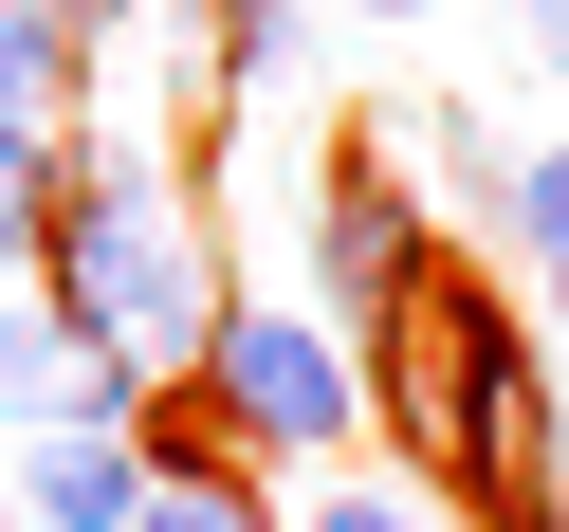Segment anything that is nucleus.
Returning <instances> with one entry per match:
<instances>
[{"mask_svg":"<svg viewBox=\"0 0 569 532\" xmlns=\"http://www.w3.org/2000/svg\"><path fill=\"white\" fill-rule=\"evenodd\" d=\"M148 404H166V385H148V368H111V349H92L74 312L38 294V275L0 294V422H19V441H38V422H129V441H148Z\"/></svg>","mask_w":569,"mask_h":532,"instance_id":"obj_5","label":"nucleus"},{"mask_svg":"<svg viewBox=\"0 0 569 532\" xmlns=\"http://www.w3.org/2000/svg\"><path fill=\"white\" fill-rule=\"evenodd\" d=\"M295 532H441V495H405V478H312Z\"/></svg>","mask_w":569,"mask_h":532,"instance_id":"obj_9","label":"nucleus"},{"mask_svg":"<svg viewBox=\"0 0 569 532\" xmlns=\"http://www.w3.org/2000/svg\"><path fill=\"white\" fill-rule=\"evenodd\" d=\"M38 19H56L74 56H92V38H129V0H38Z\"/></svg>","mask_w":569,"mask_h":532,"instance_id":"obj_12","label":"nucleus"},{"mask_svg":"<svg viewBox=\"0 0 569 532\" xmlns=\"http://www.w3.org/2000/svg\"><path fill=\"white\" fill-rule=\"evenodd\" d=\"M312 19H349V38H422L441 0H312Z\"/></svg>","mask_w":569,"mask_h":532,"instance_id":"obj_11","label":"nucleus"},{"mask_svg":"<svg viewBox=\"0 0 569 532\" xmlns=\"http://www.w3.org/2000/svg\"><path fill=\"white\" fill-rule=\"evenodd\" d=\"M496 239L532 258V294L569 275V129H515V165H496Z\"/></svg>","mask_w":569,"mask_h":532,"instance_id":"obj_7","label":"nucleus"},{"mask_svg":"<svg viewBox=\"0 0 569 532\" xmlns=\"http://www.w3.org/2000/svg\"><path fill=\"white\" fill-rule=\"evenodd\" d=\"M496 19V92H569V0H478Z\"/></svg>","mask_w":569,"mask_h":532,"instance_id":"obj_8","label":"nucleus"},{"mask_svg":"<svg viewBox=\"0 0 569 532\" xmlns=\"http://www.w3.org/2000/svg\"><path fill=\"white\" fill-rule=\"evenodd\" d=\"M368 368V441L405 459V495H459L478 532H569V441H551V349L478 258H422L405 294L349 331Z\"/></svg>","mask_w":569,"mask_h":532,"instance_id":"obj_1","label":"nucleus"},{"mask_svg":"<svg viewBox=\"0 0 569 532\" xmlns=\"http://www.w3.org/2000/svg\"><path fill=\"white\" fill-rule=\"evenodd\" d=\"M295 239H312V312H331V331H368V312L441 258V221H422V184L386 165V129H349V148L295 184Z\"/></svg>","mask_w":569,"mask_h":532,"instance_id":"obj_4","label":"nucleus"},{"mask_svg":"<svg viewBox=\"0 0 569 532\" xmlns=\"http://www.w3.org/2000/svg\"><path fill=\"white\" fill-rule=\"evenodd\" d=\"M38 294L74 312L111 368H148V385H184V368H202V331H221V239H202V202L166 184V148H148V129H111V111H74V129H56Z\"/></svg>","mask_w":569,"mask_h":532,"instance_id":"obj_2","label":"nucleus"},{"mask_svg":"<svg viewBox=\"0 0 569 532\" xmlns=\"http://www.w3.org/2000/svg\"><path fill=\"white\" fill-rule=\"evenodd\" d=\"M0 532H19V422H0Z\"/></svg>","mask_w":569,"mask_h":532,"instance_id":"obj_14","label":"nucleus"},{"mask_svg":"<svg viewBox=\"0 0 569 532\" xmlns=\"http://www.w3.org/2000/svg\"><path fill=\"white\" fill-rule=\"evenodd\" d=\"M38 202H56V129L0 111V258H19V275H38Z\"/></svg>","mask_w":569,"mask_h":532,"instance_id":"obj_10","label":"nucleus"},{"mask_svg":"<svg viewBox=\"0 0 569 532\" xmlns=\"http://www.w3.org/2000/svg\"><path fill=\"white\" fill-rule=\"evenodd\" d=\"M532 349H551V385H569V275H551V294H532Z\"/></svg>","mask_w":569,"mask_h":532,"instance_id":"obj_13","label":"nucleus"},{"mask_svg":"<svg viewBox=\"0 0 569 532\" xmlns=\"http://www.w3.org/2000/svg\"><path fill=\"white\" fill-rule=\"evenodd\" d=\"M184 404L221 422L239 459H295V478H331V459L368 441V368H349V331H331L312 294H221Z\"/></svg>","mask_w":569,"mask_h":532,"instance_id":"obj_3","label":"nucleus"},{"mask_svg":"<svg viewBox=\"0 0 569 532\" xmlns=\"http://www.w3.org/2000/svg\"><path fill=\"white\" fill-rule=\"evenodd\" d=\"M148 514V441L129 422H38L19 441V532H129Z\"/></svg>","mask_w":569,"mask_h":532,"instance_id":"obj_6","label":"nucleus"}]
</instances>
